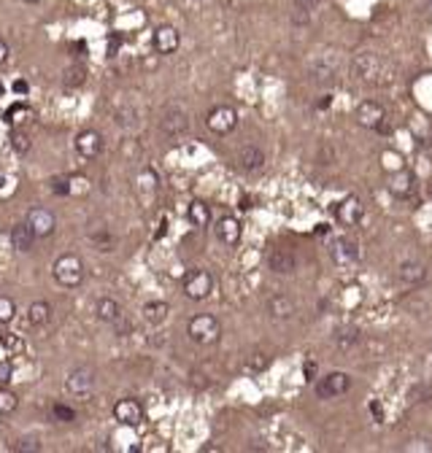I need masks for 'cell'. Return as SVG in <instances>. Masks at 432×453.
<instances>
[{
  "mask_svg": "<svg viewBox=\"0 0 432 453\" xmlns=\"http://www.w3.org/2000/svg\"><path fill=\"white\" fill-rule=\"evenodd\" d=\"M351 79L360 84H370V87H387L394 76H392V68L376 51H360L351 60Z\"/></svg>",
  "mask_w": 432,
  "mask_h": 453,
  "instance_id": "6da1fadb",
  "label": "cell"
},
{
  "mask_svg": "<svg viewBox=\"0 0 432 453\" xmlns=\"http://www.w3.org/2000/svg\"><path fill=\"white\" fill-rule=\"evenodd\" d=\"M54 281L60 283V286H65V289H76V286H81V281H84V265H81V259L76 256V254H63L57 262H54Z\"/></svg>",
  "mask_w": 432,
  "mask_h": 453,
  "instance_id": "7a4b0ae2",
  "label": "cell"
},
{
  "mask_svg": "<svg viewBox=\"0 0 432 453\" xmlns=\"http://www.w3.org/2000/svg\"><path fill=\"white\" fill-rule=\"evenodd\" d=\"M186 335H189V340H195L198 345H214L216 340L222 338V324L214 316H208V313H200V316L189 318Z\"/></svg>",
  "mask_w": 432,
  "mask_h": 453,
  "instance_id": "3957f363",
  "label": "cell"
},
{
  "mask_svg": "<svg viewBox=\"0 0 432 453\" xmlns=\"http://www.w3.org/2000/svg\"><path fill=\"white\" fill-rule=\"evenodd\" d=\"M184 295L189 297V299H195V302H200L205 297L214 292V275L203 267H195V270H189L184 275Z\"/></svg>",
  "mask_w": 432,
  "mask_h": 453,
  "instance_id": "277c9868",
  "label": "cell"
},
{
  "mask_svg": "<svg viewBox=\"0 0 432 453\" xmlns=\"http://www.w3.org/2000/svg\"><path fill=\"white\" fill-rule=\"evenodd\" d=\"M205 124H208V130L216 133V135H230V133L238 127V111H235L232 106H216V108L208 111Z\"/></svg>",
  "mask_w": 432,
  "mask_h": 453,
  "instance_id": "5b68a950",
  "label": "cell"
},
{
  "mask_svg": "<svg viewBox=\"0 0 432 453\" xmlns=\"http://www.w3.org/2000/svg\"><path fill=\"white\" fill-rule=\"evenodd\" d=\"M314 388H317L319 400H335V397H343V394L351 388V378H349L346 372H330V375H324Z\"/></svg>",
  "mask_w": 432,
  "mask_h": 453,
  "instance_id": "8992f818",
  "label": "cell"
},
{
  "mask_svg": "<svg viewBox=\"0 0 432 453\" xmlns=\"http://www.w3.org/2000/svg\"><path fill=\"white\" fill-rule=\"evenodd\" d=\"M92 388H95V372H92L90 367L70 370L68 378H65V391L68 394H73V397H87V394H92Z\"/></svg>",
  "mask_w": 432,
  "mask_h": 453,
  "instance_id": "52a82bcc",
  "label": "cell"
},
{
  "mask_svg": "<svg viewBox=\"0 0 432 453\" xmlns=\"http://www.w3.org/2000/svg\"><path fill=\"white\" fill-rule=\"evenodd\" d=\"M152 44H154L157 54L168 57V54H173L182 46V35H179V30L173 24H159L157 30H154V41Z\"/></svg>",
  "mask_w": 432,
  "mask_h": 453,
  "instance_id": "ba28073f",
  "label": "cell"
},
{
  "mask_svg": "<svg viewBox=\"0 0 432 453\" xmlns=\"http://www.w3.org/2000/svg\"><path fill=\"white\" fill-rule=\"evenodd\" d=\"M330 256H333L335 265L349 267V265H354L360 259V246L351 238H335L333 246H330Z\"/></svg>",
  "mask_w": 432,
  "mask_h": 453,
  "instance_id": "9c48e42d",
  "label": "cell"
},
{
  "mask_svg": "<svg viewBox=\"0 0 432 453\" xmlns=\"http://www.w3.org/2000/svg\"><path fill=\"white\" fill-rule=\"evenodd\" d=\"M357 122H360L362 127L378 130V127L387 122V111H384L381 103H376V100H365V103L357 106Z\"/></svg>",
  "mask_w": 432,
  "mask_h": 453,
  "instance_id": "30bf717a",
  "label": "cell"
},
{
  "mask_svg": "<svg viewBox=\"0 0 432 453\" xmlns=\"http://www.w3.org/2000/svg\"><path fill=\"white\" fill-rule=\"evenodd\" d=\"M30 229L35 232V238H49L51 232H54V226H57V219H54V213L51 211H46V208H33V211H27V219H24Z\"/></svg>",
  "mask_w": 432,
  "mask_h": 453,
  "instance_id": "8fae6325",
  "label": "cell"
},
{
  "mask_svg": "<svg viewBox=\"0 0 432 453\" xmlns=\"http://www.w3.org/2000/svg\"><path fill=\"white\" fill-rule=\"evenodd\" d=\"M114 418L119 424H125V427H138L143 421V408H141L138 400L125 397V400H119L114 405Z\"/></svg>",
  "mask_w": 432,
  "mask_h": 453,
  "instance_id": "7c38bea8",
  "label": "cell"
},
{
  "mask_svg": "<svg viewBox=\"0 0 432 453\" xmlns=\"http://www.w3.org/2000/svg\"><path fill=\"white\" fill-rule=\"evenodd\" d=\"M159 127H162L165 135L179 138L189 130V116L182 108H168V111L162 113V119H159Z\"/></svg>",
  "mask_w": 432,
  "mask_h": 453,
  "instance_id": "4fadbf2b",
  "label": "cell"
},
{
  "mask_svg": "<svg viewBox=\"0 0 432 453\" xmlns=\"http://www.w3.org/2000/svg\"><path fill=\"white\" fill-rule=\"evenodd\" d=\"M335 216H338V222H341L343 226L360 224V219H362V205H360V197L349 195L346 200H341L338 208H335Z\"/></svg>",
  "mask_w": 432,
  "mask_h": 453,
  "instance_id": "5bb4252c",
  "label": "cell"
},
{
  "mask_svg": "<svg viewBox=\"0 0 432 453\" xmlns=\"http://www.w3.org/2000/svg\"><path fill=\"white\" fill-rule=\"evenodd\" d=\"M76 151L84 159L97 157V154L103 151V135H100L97 130H84V133H79V135H76Z\"/></svg>",
  "mask_w": 432,
  "mask_h": 453,
  "instance_id": "9a60e30c",
  "label": "cell"
},
{
  "mask_svg": "<svg viewBox=\"0 0 432 453\" xmlns=\"http://www.w3.org/2000/svg\"><path fill=\"white\" fill-rule=\"evenodd\" d=\"M268 267L278 275H292L297 270V256L289 249H273L268 254Z\"/></svg>",
  "mask_w": 432,
  "mask_h": 453,
  "instance_id": "2e32d148",
  "label": "cell"
},
{
  "mask_svg": "<svg viewBox=\"0 0 432 453\" xmlns=\"http://www.w3.org/2000/svg\"><path fill=\"white\" fill-rule=\"evenodd\" d=\"M216 238L225 243V246H238L241 243V238H243V226L238 219H232V216H225V219H219L216 222Z\"/></svg>",
  "mask_w": 432,
  "mask_h": 453,
  "instance_id": "e0dca14e",
  "label": "cell"
},
{
  "mask_svg": "<svg viewBox=\"0 0 432 453\" xmlns=\"http://www.w3.org/2000/svg\"><path fill=\"white\" fill-rule=\"evenodd\" d=\"M321 8H324V0H292V22L295 24L314 22Z\"/></svg>",
  "mask_w": 432,
  "mask_h": 453,
  "instance_id": "ac0fdd59",
  "label": "cell"
},
{
  "mask_svg": "<svg viewBox=\"0 0 432 453\" xmlns=\"http://www.w3.org/2000/svg\"><path fill=\"white\" fill-rule=\"evenodd\" d=\"M265 311H268V316L275 318V321H287V318L295 316V299L287 295H273L265 302Z\"/></svg>",
  "mask_w": 432,
  "mask_h": 453,
  "instance_id": "d6986e66",
  "label": "cell"
},
{
  "mask_svg": "<svg viewBox=\"0 0 432 453\" xmlns=\"http://www.w3.org/2000/svg\"><path fill=\"white\" fill-rule=\"evenodd\" d=\"M238 165H241V170H246V173H257V170H262V165H265V151H262L259 146H243V149L238 151Z\"/></svg>",
  "mask_w": 432,
  "mask_h": 453,
  "instance_id": "ffe728a7",
  "label": "cell"
},
{
  "mask_svg": "<svg viewBox=\"0 0 432 453\" xmlns=\"http://www.w3.org/2000/svg\"><path fill=\"white\" fill-rule=\"evenodd\" d=\"M387 189L394 197H410V192H413V176H410V170H397V173H392L387 181Z\"/></svg>",
  "mask_w": 432,
  "mask_h": 453,
  "instance_id": "44dd1931",
  "label": "cell"
},
{
  "mask_svg": "<svg viewBox=\"0 0 432 453\" xmlns=\"http://www.w3.org/2000/svg\"><path fill=\"white\" fill-rule=\"evenodd\" d=\"M397 275H400V281H403L406 286H410V289H413V286L424 283V278H427V267H424L422 262H416V259H413V262H403Z\"/></svg>",
  "mask_w": 432,
  "mask_h": 453,
  "instance_id": "7402d4cb",
  "label": "cell"
},
{
  "mask_svg": "<svg viewBox=\"0 0 432 453\" xmlns=\"http://www.w3.org/2000/svg\"><path fill=\"white\" fill-rule=\"evenodd\" d=\"M11 246L17 251H22V254H27V251L33 249V240H35V232L30 229V224L27 222H22V224L11 226Z\"/></svg>",
  "mask_w": 432,
  "mask_h": 453,
  "instance_id": "603a6c76",
  "label": "cell"
},
{
  "mask_svg": "<svg viewBox=\"0 0 432 453\" xmlns=\"http://www.w3.org/2000/svg\"><path fill=\"white\" fill-rule=\"evenodd\" d=\"M95 313H97V318H100V321H106V324H116V321H122V308H119V302H116V299H111V297L97 299Z\"/></svg>",
  "mask_w": 432,
  "mask_h": 453,
  "instance_id": "cb8c5ba5",
  "label": "cell"
},
{
  "mask_svg": "<svg viewBox=\"0 0 432 453\" xmlns=\"http://www.w3.org/2000/svg\"><path fill=\"white\" fill-rule=\"evenodd\" d=\"M311 76H314V81H317V84H333V81H338V65L321 57V60H317V63H314Z\"/></svg>",
  "mask_w": 432,
  "mask_h": 453,
  "instance_id": "d4e9b609",
  "label": "cell"
},
{
  "mask_svg": "<svg viewBox=\"0 0 432 453\" xmlns=\"http://www.w3.org/2000/svg\"><path fill=\"white\" fill-rule=\"evenodd\" d=\"M168 313H170V305L168 302H162V299H154V302H146L143 308H141V316H143V321H149V324H162L165 318H168Z\"/></svg>",
  "mask_w": 432,
  "mask_h": 453,
  "instance_id": "484cf974",
  "label": "cell"
},
{
  "mask_svg": "<svg viewBox=\"0 0 432 453\" xmlns=\"http://www.w3.org/2000/svg\"><path fill=\"white\" fill-rule=\"evenodd\" d=\"M49 318H51V308H49V302H44V299H38V302H33L27 308V324L30 327H46Z\"/></svg>",
  "mask_w": 432,
  "mask_h": 453,
  "instance_id": "4316f807",
  "label": "cell"
},
{
  "mask_svg": "<svg viewBox=\"0 0 432 453\" xmlns=\"http://www.w3.org/2000/svg\"><path fill=\"white\" fill-rule=\"evenodd\" d=\"M186 216H189V222L195 226H208L211 224V211H208V205L203 200H192L189 203V211H186Z\"/></svg>",
  "mask_w": 432,
  "mask_h": 453,
  "instance_id": "83f0119b",
  "label": "cell"
},
{
  "mask_svg": "<svg viewBox=\"0 0 432 453\" xmlns=\"http://www.w3.org/2000/svg\"><path fill=\"white\" fill-rule=\"evenodd\" d=\"M19 405V400H17V394L11 391V388H6V386H0V415H8V413H14Z\"/></svg>",
  "mask_w": 432,
  "mask_h": 453,
  "instance_id": "f1b7e54d",
  "label": "cell"
},
{
  "mask_svg": "<svg viewBox=\"0 0 432 453\" xmlns=\"http://www.w3.org/2000/svg\"><path fill=\"white\" fill-rule=\"evenodd\" d=\"M0 345L14 356V354H22L24 351V340L19 335H11V332H0Z\"/></svg>",
  "mask_w": 432,
  "mask_h": 453,
  "instance_id": "f546056e",
  "label": "cell"
},
{
  "mask_svg": "<svg viewBox=\"0 0 432 453\" xmlns=\"http://www.w3.org/2000/svg\"><path fill=\"white\" fill-rule=\"evenodd\" d=\"M14 316H17V302L11 297L0 295V324H8Z\"/></svg>",
  "mask_w": 432,
  "mask_h": 453,
  "instance_id": "4dcf8cb0",
  "label": "cell"
},
{
  "mask_svg": "<svg viewBox=\"0 0 432 453\" xmlns=\"http://www.w3.org/2000/svg\"><path fill=\"white\" fill-rule=\"evenodd\" d=\"M22 116H33V111H30L24 103H17V106H11V108L6 111V122H8V124H11V122L19 124V122H24Z\"/></svg>",
  "mask_w": 432,
  "mask_h": 453,
  "instance_id": "1f68e13d",
  "label": "cell"
},
{
  "mask_svg": "<svg viewBox=\"0 0 432 453\" xmlns=\"http://www.w3.org/2000/svg\"><path fill=\"white\" fill-rule=\"evenodd\" d=\"M51 421H60V424H70V421H76V413L70 408H65V405H54L51 408Z\"/></svg>",
  "mask_w": 432,
  "mask_h": 453,
  "instance_id": "d6a6232c",
  "label": "cell"
},
{
  "mask_svg": "<svg viewBox=\"0 0 432 453\" xmlns=\"http://www.w3.org/2000/svg\"><path fill=\"white\" fill-rule=\"evenodd\" d=\"M11 146H14V151L24 154V151L30 149V140H27V135H24L22 130H14V133H11Z\"/></svg>",
  "mask_w": 432,
  "mask_h": 453,
  "instance_id": "836d02e7",
  "label": "cell"
},
{
  "mask_svg": "<svg viewBox=\"0 0 432 453\" xmlns=\"http://www.w3.org/2000/svg\"><path fill=\"white\" fill-rule=\"evenodd\" d=\"M268 367V356L265 354H254L251 359H246V370L249 372H259V370H265Z\"/></svg>",
  "mask_w": 432,
  "mask_h": 453,
  "instance_id": "e575fe53",
  "label": "cell"
},
{
  "mask_svg": "<svg viewBox=\"0 0 432 453\" xmlns=\"http://www.w3.org/2000/svg\"><path fill=\"white\" fill-rule=\"evenodd\" d=\"M357 340H360L357 329H351V327H349V329H343L341 335H338V345H341V348H351Z\"/></svg>",
  "mask_w": 432,
  "mask_h": 453,
  "instance_id": "d590c367",
  "label": "cell"
},
{
  "mask_svg": "<svg viewBox=\"0 0 432 453\" xmlns=\"http://www.w3.org/2000/svg\"><path fill=\"white\" fill-rule=\"evenodd\" d=\"M14 451H41V445H38V440L35 437H22L17 445H14Z\"/></svg>",
  "mask_w": 432,
  "mask_h": 453,
  "instance_id": "8d00e7d4",
  "label": "cell"
},
{
  "mask_svg": "<svg viewBox=\"0 0 432 453\" xmlns=\"http://www.w3.org/2000/svg\"><path fill=\"white\" fill-rule=\"evenodd\" d=\"M11 378H14V367L6 359V362H0V386H8L11 384Z\"/></svg>",
  "mask_w": 432,
  "mask_h": 453,
  "instance_id": "74e56055",
  "label": "cell"
},
{
  "mask_svg": "<svg viewBox=\"0 0 432 453\" xmlns=\"http://www.w3.org/2000/svg\"><path fill=\"white\" fill-rule=\"evenodd\" d=\"M68 179H63V176H60V179H54V181H51V192H54V195H70V186H68Z\"/></svg>",
  "mask_w": 432,
  "mask_h": 453,
  "instance_id": "f35d334b",
  "label": "cell"
},
{
  "mask_svg": "<svg viewBox=\"0 0 432 453\" xmlns=\"http://www.w3.org/2000/svg\"><path fill=\"white\" fill-rule=\"evenodd\" d=\"M330 106H333V97H330V94H321V97L317 100V108H319V111H327Z\"/></svg>",
  "mask_w": 432,
  "mask_h": 453,
  "instance_id": "ab89813d",
  "label": "cell"
},
{
  "mask_svg": "<svg viewBox=\"0 0 432 453\" xmlns=\"http://www.w3.org/2000/svg\"><path fill=\"white\" fill-rule=\"evenodd\" d=\"M314 375H317V362L311 359V362L305 364V381H314Z\"/></svg>",
  "mask_w": 432,
  "mask_h": 453,
  "instance_id": "60d3db41",
  "label": "cell"
},
{
  "mask_svg": "<svg viewBox=\"0 0 432 453\" xmlns=\"http://www.w3.org/2000/svg\"><path fill=\"white\" fill-rule=\"evenodd\" d=\"M8 60V44H6V38L0 35V65Z\"/></svg>",
  "mask_w": 432,
  "mask_h": 453,
  "instance_id": "b9f144b4",
  "label": "cell"
},
{
  "mask_svg": "<svg viewBox=\"0 0 432 453\" xmlns=\"http://www.w3.org/2000/svg\"><path fill=\"white\" fill-rule=\"evenodd\" d=\"M424 11H427V17L432 19V0H424Z\"/></svg>",
  "mask_w": 432,
  "mask_h": 453,
  "instance_id": "7bdbcfd3",
  "label": "cell"
},
{
  "mask_svg": "<svg viewBox=\"0 0 432 453\" xmlns=\"http://www.w3.org/2000/svg\"><path fill=\"white\" fill-rule=\"evenodd\" d=\"M14 90H17V92H27V84H24V81H17V87H14Z\"/></svg>",
  "mask_w": 432,
  "mask_h": 453,
  "instance_id": "ee69618b",
  "label": "cell"
},
{
  "mask_svg": "<svg viewBox=\"0 0 432 453\" xmlns=\"http://www.w3.org/2000/svg\"><path fill=\"white\" fill-rule=\"evenodd\" d=\"M24 3H30V6H35V3H41V0H24Z\"/></svg>",
  "mask_w": 432,
  "mask_h": 453,
  "instance_id": "f6af8a7d",
  "label": "cell"
},
{
  "mask_svg": "<svg viewBox=\"0 0 432 453\" xmlns=\"http://www.w3.org/2000/svg\"><path fill=\"white\" fill-rule=\"evenodd\" d=\"M0 94H3V81H0Z\"/></svg>",
  "mask_w": 432,
  "mask_h": 453,
  "instance_id": "bcb514c9",
  "label": "cell"
},
{
  "mask_svg": "<svg viewBox=\"0 0 432 453\" xmlns=\"http://www.w3.org/2000/svg\"><path fill=\"white\" fill-rule=\"evenodd\" d=\"M427 192H430V195H432V183H430V189H427Z\"/></svg>",
  "mask_w": 432,
  "mask_h": 453,
  "instance_id": "7dc6e473",
  "label": "cell"
}]
</instances>
